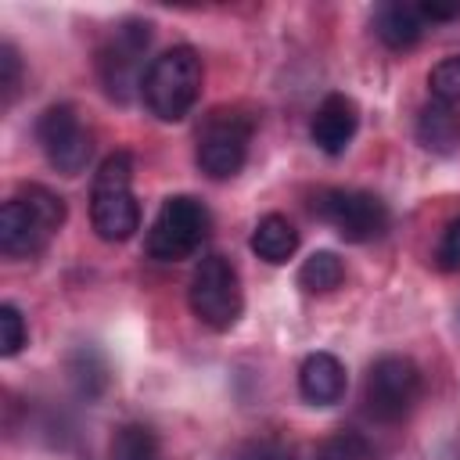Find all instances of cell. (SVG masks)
<instances>
[{"label": "cell", "instance_id": "obj_1", "mask_svg": "<svg viewBox=\"0 0 460 460\" xmlns=\"http://www.w3.org/2000/svg\"><path fill=\"white\" fill-rule=\"evenodd\" d=\"M61 223L65 201L43 183H25L0 208V252L7 259H29L50 244Z\"/></svg>", "mask_w": 460, "mask_h": 460}, {"label": "cell", "instance_id": "obj_2", "mask_svg": "<svg viewBox=\"0 0 460 460\" xmlns=\"http://www.w3.org/2000/svg\"><path fill=\"white\" fill-rule=\"evenodd\" d=\"M144 104L155 119L162 122H180L201 93V58L190 43H176L169 50H162L158 58H151L147 72H144Z\"/></svg>", "mask_w": 460, "mask_h": 460}, {"label": "cell", "instance_id": "obj_3", "mask_svg": "<svg viewBox=\"0 0 460 460\" xmlns=\"http://www.w3.org/2000/svg\"><path fill=\"white\" fill-rule=\"evenodd\" d=\"M90 219L101 241H129L140 226V205L133 198V155L111 151L93 172L90 187Z\"/></svg>", "mask_w": 460, "mask_h": 460}, {"label": "cell", "instance_id": "obj_4", "mask_svg": "<svg viewBox=\"0 0 460 460\" xmlns=\"http://www.w3.org/2000/svg\"><path fill=\"white\" fill-rule=\"evenodd\" d=\"M147 47H151V22L140 18H126L104 40V47L97 50V79L111 101L126 104L137 93V86H144Z\"/></svg>", "mask_w": 460, "mask_h": 460}, {"label": "cell", "instance_id": "obj_5", "mask_svg": "<svg viewBox=\"0 0 460 460\" xmlns=\"http://www.w3.org/2000/svg\"><path fill=\"white\" fill-rule=\"evenodd\" d=\"M190 313L212 327V331H230L244 309V295H241V277L234 270V262L226 255H205L194 266L190 288Z\"/></svg>", "mask_w": 460, "mask_h": 460}, {"label": "cell", "instance_id": "obj_6", "mask_svg": "<svg viewBox=\"0 0 460 460\" xmlns=\"http://www.w3.org/2000/svg\"><path fill=\"white\" fill-rule=\"evenodd\" d=\"M420 392H424V377L410 356H381L367 370L363 402H367V413L374 420L395 424L413 410Z\"/></svg>", "mask_w": 460, "mask_h": 460}, {"label": "cell", "instance_id": "obj_7", "mask_svg": "<svg viewBox=\"0 0 460 460\" xmlns=\"http://www.w3.org/2000/svg\"><path fill=\"white\" fill-rule=\"evenodd\" d=\"M208 234V208L190 194H172L162 201L151 230H147V255L158 262L187 259Z\"/></svg>", "mask_w": 460, "mask_h": 460}, {"label": "cell", "instance_id": "obj_8", "mask_svg": "<svg viewBox=\"0 0 460 460\" xmlns=\"http://www.w3.org/2000/svg\"><path fill=\"white\" fill-rule=\"evenodd\" d=\"M252 115L241 111H212L208 122L198 133V165L205 176L212 180H230L241 172L244 158H248V144H252Z\"/></svg>", "mask_w": 460, "mask_h": 460}, {"label": "cell", "instance_id": "obj_9", "mask_svg": "<svg viewBox=\"0 0 460 460\" xmlns=\"http://www.w3.org/2000/svg\"><path fill=\"white\" fill-rule=\"evenodd\" d=\"M316 219L334 226L345 241H374L388 226V208L370 190H349V187H327L313 198Z\"/></svg>", "mask_w": 460, "mask_h": 460}, {"label": "cell", "instance_id": "obj_10", "mask_svg": "<svg viewBox=\"0 0 460 460\" xmlns=\"http://www.w3.org/2000/svg\"><path fill=\"white\" fill-rule=\"evenodd\" d=\"M36 140H40L47 162L65 176H79L93 151L90 129L83 126V119L75 115L72 104H50L36 119Z\"/></svg>", "mask_w": 460, "mask_h": 460}, {"label": "cell", "instance_id": "obj_11", "mask_svg": "<svg viewBox=\"0 0 460 460\" xmlns=\"http://www.w3.org/2000/svg\"><path fill=\"white\" fill-rule=\"evenodd\" d=\"M356 126H359V108L352 97L345 93H327L309 122V133H313V144L323 151V155H341L349 147V140L356 137Z\"/></svg>", "mask_w": 460, "mask_h": 460}, {"label": "cell", "instance_id": "obj_12", "mask_svg": "<svg viewBox=\"0 0 460 460\" xmlns=\"http://www.w3.org/2000/svg\"><path fill=\"white\" fill-rule=\"evenodd\" d=\"M345 385L349 381H345V367H341L338 356H331V352L305 356V363L298 370V392H302L305 402H313V406H334V402H341Z\"/></svg>", "mask_w": 460, "mask_h": 460}, {"label": "cell", "instance_id": "obj_13", "mask_svg": "<svg viewBox=\"0 0 460 460\" xmlns=\"http://www.w3.org/2000/svg\"><path fill=\"white\" fill-rule=\"evenodd\" d=\"M374 32H377V40L385 47L406 50L424 36V14L413 4H399V0L395 4H381L374 11Z\"/></svg>", "mask_w": 460, "mask_h": 460}, {"label": "cell", "instance_id": "obj_14", "mask_svg": "<svg viewBox=\"0 0 460 460\" xmlns=\"http://www.w3.org/2000/svg\"><path fill=\"white\" fill-rule=\"evenodd\" d=\"M417 140L435 155L456 151V144H460V115H456V108L428 101L420 108V115H417Z\"/></svg>", "mask_w": 460, "mask_h": 460}, {"label": "cell", "instance_id": "obj_15", "mask_svg": "<svg viewBox=\"0 0 460 460\" xmlns=\"http://www.w3.org/2000/svg\"><path fill=\"white\" fill-rule=\"evenodd\" d=\"M295 248H298V230L291 226L288 216L270 212V216H262V219L255 223V230H252V252H255L259 259L280 266V262H288V259L295 255Z\"/></svg>", "mask_w": 460, "mask_h": 460}, {"label": "cell", "instance_id": "obj_16", "mask_svg": "<svg viewBox=\"0 0 460 460\" xmlns=\"http://www.w3.org/2000/svg\"><path fill=\"white\" fill-rule=\"evenodd\" d=\"M68 377H72V385H75L79 395L97 399L108 388V363H104V356L97 349L83 345V349H75L68 356Z\"/></svg>", "mask_w": 460, "mask_h": 460}, {"label": "cell", "instance_id": "obj_17", "mask_svg": "<svg viewBox=\"0 0 460 460\" xmlns=\"http://www.w3.org/2000/svg\"><path fill=\"white\" fill-rule=\"evenodd\" d=\"M345 277V266L334 252H313L302 266H298V288L309 291V295H327L341 284Z\"/></svg>", "mask_w": 460, "mask_h": 460}, {"label": "cell", "instance_id": "obj_18", "mask_svg": "<svg viewBox=\"0 0 460 460\" xmlns=\"http://www.w3.org/2000/svg\"><path fill=\"white\" fill-rule=\"evenodd\" d=\"M111 460H158V438L147 424H122L111 438Z\"/></svg>", "mask_w": 460, "mask_h": 460}, {"label": "cell", "instance_id": "obj_19", "mask_svg": "<svg viewBox=\"0 0 460 460\" xmlns=\"http://www.w3.org/2000/svg\"><path fill=\"white\" fill-rule=\"evenodd\" d=\"M428 90L438 104H460V54L442 58L431 72H428Z\"/></svg>", "mask_w": 460, "mask_h": 460}, {"label": "cell", "instance_id": "obj_20", "mask_svg": "<svg viewBox=\"0 0 460 460\" xmlns=\"http://www.w3.org/2000/svg\"><path fill=\"white\" fill-rule=\"evenodd\" d=\"M313 460H370V442L356 431H338L316 446Z\"/></svg>", "mask_w": 460, "mask_h": 460}, {"label": "cell", "instance_id": "obj_21", "mask_svg": "<svg viewBox=\"0 0 460 460\" xmlns=\"http://www.w3.org/2000/svg\"><path fill=\"white\" fill-rule=\"evenodd\" d=\"M29 331H25V316L18 313V305L4 302L0 305V356H18L25 345Z\"/></svg>", "mask_w": 460, "mask_h": 460}, {"label": "cell", "instance_id": "obj_22", "mask_svg": "<svg viewBox=\"0 0 460 460\" xmlns=\"http://www.w3.org/2000/svg\"><path fill=\"white\" fill-rule=\"evenodd\" d=\"M18 86H22V58H18V50L11 43H0V90H4V104L14 101Z\"/></svg>", "mask_w": 460, "mask_h": 460}, {"label": "cell", "instance_id": "obj_23", "mask_svg": "<svg viewBox=\"0 0 460 460\" xmlns=\"http://www.w3.org/2000/svg\"><path fill=\"white\" fill-rule=\"evenodd\" d=\"M234 460H295V453L277 438H255V442H244Z\"/></svg>", "mask_w": 460, "mask_h": 460}, {"label": "cell", "instance_id": "obj_24", "mask_svg": "<svg viewBox=\"0 0 460 460\" xmlns=\"http://www.w3.org/2000/svg\"><path fill=\"white\" fill-rule=\"evenodd\" d=\"M438 266L449 270V273H460V216L442 230V241H438Z\"/></svg>", "mask_w": 460, "mask_h": 460}]
</instances>
